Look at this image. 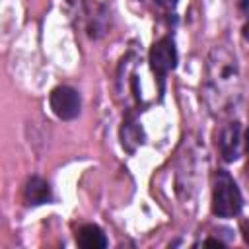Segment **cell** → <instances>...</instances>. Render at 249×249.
Masks as SVG:
<instances>
[{
  "label": "cell",
  "mask_w": 249,
  "mask_h": 249,
  "mask_svg": "<svg viewBox=\"0 0 249 249\" xmlns=\"http://www.w3.org/2000/svg\"><path fill=\"white\" fill-rule=\"evenodd\" d=\"M148 60H150V66H152L154 74L161 82L165 78V74L171 72L177 66V49H175L173 39L171 37H161L160 41H156L150 49Z\"/></svg>",
  "instance_id": "3"
},
{
  "label": "cell",
  "mask_w": 249,
  "mask_h": 249,
  "mask_svg": "<svg viewBox=\"0 0 249 249\" xmlns=\"http://www.w3.org/2000/svg\"><path fill=\"white\" fill-rule=\"evenodd\" d=\"M218 148L226 161H235L241 156V124L237 121L228 123L220 130Z\"/></svg>",
  "instance_id": "5"
},
{
  "label": "cell",
  "mask_w": 249,
  "mask_h": 249,
  "mask_svg": "<svg viewBox=\"0 0 249 249\" xmlns=\"http://www.w3.org/2000/svg\"><path fill=\"white\" fill-rule=\"evenodd\" d=\"M237 4L245 14H249V0H237Z\"/></svg>",
  "instance_id": "11"
},
{
  "label": "cell",
  "mask_w": 249,
  "mask_h": 249,
  "mask_svg": "<svg viewBox=\"0 0 249 249\" xmlns=\"http://www.w3.org/2000/svg\"><path fill=\"white\" fill-rule=\"evenodd\" d=\"M239 89V64L235 54L224 47L216 45L208 54L206 64V99L212 109H226L235 101Z\"/></svg>",
  "instance_id": "1"
},
{
  "label": "cell",
  "mask_w": 249,
  "mask_h": 249,
  "mask_svg": "<svg viewBox=\"0 0 249 249\" xmlns=\"http://www.w3.org/2000/svg\"><path fill=\"white\" fill-rule=\"evenodd\" d=\"M156 2L163 8H175V4H177V0H156Z\"/></svg>",
  "instance_id": "10"
},
{
  "label": "cell",
  "mask_w": 249,
  "mask_h": 249,
  "mask_svg": "<svg viewBox=\"0 0 249 249\" xmlns=\"http://www.w3.org/2000/svg\"><path fill=\"white\" fill-rule=\"evenodd\" d=\"M202 245H214V247H222V241H218V239H206V241H202Z\"/></svg>",
  "instance_id": "12"
},
{
  "label": "cell",
  "mask_w": 249,
  "mask_h": 249,
  "mask_svg": "<svg viewBox=\"0 0 249 249\" xmlns=\"http://www.w3.org/2000/svg\"><path fill=\"white\" fill-rule=\"evenodd\" d=\"M241 233H243V239H245V243L249 245V218L241 222Z\"/></svg>",
  "instance_id": "9"
},
{
  "label": "cell",
  "mask_w": 249,
  "mask_h": 249,
  "mask_svg": "<svg viewBox=\"0 0 249 249\" xmlns=\"http://www.w3.org/2000/svg\"><path fill=\"white\" fill-rule=\"evenodd\" d=\"M241 206L243 198L233 177L228 171L218 169L212 181V212L218 218H231L241 212Z\"/></svg>",
  "instance_id": "2"
},
{
  "label": "cell",
  "mask_w": 249,
  "mask_h": 249,
  "mask_svg": "<svg viewBox=\"0 0 249 249\" xmlns=\"http://www.w3.org/2000/svg\"><path fill=\"white\" fill-rule=\"evenodd\" d=\"M243 37H245V41H249V21L243 25Z\"/></svg>",
  "instance_id": "13"
},
{
  "label": "cell",
  "mask_w": 249,
  "mask_h": 249,
  "mask_svg": "<svg viewBox=\"0 0 249 249\" xmlns=\"http://www.w3.org/2000/svg\"><path fill=\"white\" fill-rule=\"evenodd\" d=\"M49 103H51V109L53 113L62 119V121H72L80 115V109H82V99H80V93L70 88V86H58L51 91V97H49Z\"/></svg>",
  "instance_id": "4"
},
{
  "label": "cell",
  "mask_w": 249,
  "mask_h": 249,
  "mask_svg": "<svg viewBox=\"0 0 249 249\" xmlns=\"http://www.w3.org/2000/svg\"><path fill=\"white\" fill-rule=\"evenodd\" d=\"M76 241L84 249H103V247H107V237H105L103 230L95 224L82 226L76 233Z\"/></svg>",
  "instance_id": "8"
},
{
  "label": "cell",
  "mask_w": 249,
  "mask_h": 249,
  "mask_svg": "<svg viewBox=\"0 0 249 249\" xmlns=\"http://www.w3.org/2000/svg\"><path fill=\"white\" fill-rule=\"evenodd\" d=\"M144 142V132H142V126L138 124L136 117L134 115H126L123 119V126H121V144L126 152H134L140 144Z\"/></svg>",
  "instance_id": "7"
},
{
  "label": "cell",
  "mask_w": 249,
  "mask_h": 249,
  "mask_svg": "<svg viewBox=\"0 0 249 249\" xmlns=\"http://www.w3.org/2000/svg\"><path fill=\"white\" fill-rule=\"evenodd\" d=\"M53 193L51 187L45 179L41 177H29L23 185V200L29 206H39V204H47L51 202Z\"/></svg>",
  "instance_id": "6"
}]
</instances>
